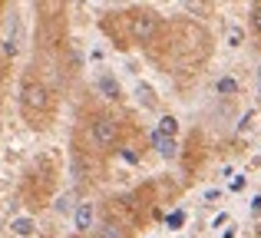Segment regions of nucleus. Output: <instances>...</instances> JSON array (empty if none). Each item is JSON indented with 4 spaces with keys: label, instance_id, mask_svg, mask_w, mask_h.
<instances>
[{
    "label": "nucleus",
    "instance_id": "2",
    "mask_svg": "<svg viewBox=\"0 0 261 238\" xmlns=\"http://www.w3.org/2000/svg\"><path fill=\"white\" fill-rule=\"evenodd\" d=\"M116 136H119V126H116L113 116H99V119L93 122V142L99 149H109L116 142Z\"/></svg>",
    "mask_w": 261,
    "mask_h": 238
},
{
    "label": "nucleus",
    "instance_id": "1",
    "mask_svg": "<svg viewBox=\"0 0 261 238\" xmlns=\"http://www.w3.org/2000/svg\"><path fill=\"white\" fill-rule=\"evenodd\" d=\"M20 113H23V119L30 122V126H46V119H50L53 113V96L50 90H46V83L40 76H33V73H27L23 83H20Z\"/></svg>",
    "mask_w": 261,
    "mask_h": 238
},
{
    "label": "nucleus",
    "instance_id": "6",
    "mask_svg": "<svg viewBox=\"0 0 261 238\" xmlns=\"http://www.w3.org/2000/svg\"><path fill=\"white\" fill-rule=\"evenodd\" d=\"M96 238H126V232H122L116 222H106V225L96 228Z\"/></svg>",
    "mask_w": 261,
    "mask_h": 238
},
{
    "label": "nucleus",
    "instance_id": "3",
    "mask_svg": "<svg viewBox=\"0 0 261 238\" xmlns=\"http://www.w3.org/2000/svg\"><path fill=\"white\" fill-rule=\"evenodd\" d=\"M155 30H159V20H155V13L142 10L133 17V37L139 40V43H149V40L155 37Z\"/></svg>",
    "mask_w": 261,
    "mask_h": 238
},
{
    "label": "nucleus",
    "instance_id": "10",
    "mask_svg": "<svg viewBox=\"0 0 261 238\" xmlns=\"http://www.w3.org/2000/svg\"><path fill=\"white\" fill-rule=\"evenodd\" d=\"M13 232H17V235H30L33 232V222L30 219H17V222H13Z\"/></svg>",
    "mask_w": 261,
    "mask_h": 238
},
{
    "label": "nucleus",
    "instance_id": "9",
    "mask_svg": "<svg viewBox=\"0 0 261 238\" xmlns=\"http://www.w3.org/2000/svg\"><path fill=\"white\" fill-rule=\"evenodd\" d=\"M218 93H222V96H231V93H238V83L231 76H222L218 80Z\"/></svg>",
    "mask_w": 261,
    "mask_h": 238
},
{
    "label": "nucleus",
    "instance_id": "11",
    "mask_svg": "<svg viewBox=\"0 0 261 238\" xmlns=\"http://www.w3.org/2000/svg\"><path fill=\"white\" fill-rule=\"evenodd\" d=\"M251 27H255V30L261 33V4H258V7H251Z\"/></svg>",
    "mask_w": 261,
    "mask_h": 238
},
{
    "label": "nucleus",
    "instance_id": "5",
    "mask_svg": "<svg viewBox=\"0 0 261 238\" xmlns=\"http://www.w3.org/2000/svg\"><path fill=\"white\" fill-rule=\"evenodd\" d=\"M152 142H155V149H159L166 159L175 155V139H169V136H162V133H152Z\"/></svg>",
    "mask_w": 261,
    "mask_h": 238
},
{
    "label": "nucleus",
    "instance_id": "8",
    "mask_svg": "<svg viewBox=\"0 0 261 238\" xmlns=\"http://www.w3.org/2000/svg\"><path fill=\"white\" fill-rule=\"evenodd\" d=\"M99 90L106 93L109 99H116V96H119V86H116V80H109V76H102V80H99Z\"/></svg>",
    "mask_w": 261,
    "mask_h": 238
},
{
    "label": "nucleus",
    "instance_id": "4",
    "mask_svg": "<svg viewBox=\"0 0 261 238\" xmlns=\"http://www.w3.org/2000/svg\"><path fill=\"white\" fill-rule=\"evenodd\" d=\"M93 222H96L93 202H83V205L76 208V228H80V232H89V228H93Z\"/></svg>",
    "mask_w": 261,
    "mask_h": 238
},
{
    "label": "nucleus",
    "instance_id": "7",
    "mask_svg": "<svg viewBox=\"0 0 261 238\" xmlns=\"http://www.w3.org/2000/svg\"><path fill=\"white\" fill-rule=\"evenodd\" d=\"M175 129H178V122L172 119V116H166L159 122V129H155V133H162V136H169V139H175Z\"/></svg>",
    "mask_w": 261,
    "mask_h": 238
},
{
    "label": "nucleus",
    "instance_id": "12",
    "mask_svg": "<svg viewBox=\"0 0 261 238\" xmlns=\"http://www.w3.org/2000/svg\"><path fill=\"white\" fill-rule=\"evenodd\" d=\"M169 225H172V228H175V225H182V212H175V215H169Z\"/></svg>",
    "mask_w": 261,
    "mask_h": 238
}]
</instances>
